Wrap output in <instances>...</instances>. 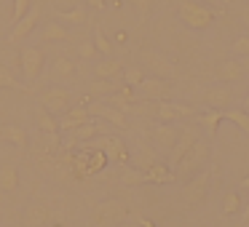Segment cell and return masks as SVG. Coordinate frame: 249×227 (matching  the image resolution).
Instances as JSON below:
<instances>
[{
    "mask_svg": "<svg viewBox=\"0 0 249 227\" xmlns=\"http://www.w3.org/2000/svg\"><path fill=\"white\" fill-rule=\"evenodd\" d=\"M179 19H182L185 27L196 30V32H204L214 24V11L198 0H179Z\"/></svg>",
    "mask_w": 249,
    "mask_h": 227,
    "instance_id": "1",
    "label": "cell"
},
{
    "mask_svg": "<svg viewBox=\"0 0 249 227\" xmlns=\"http://www.w3.org/2000/svg\"><path fill=\"white\" fill-rule=\"evenodd\" d=\"M209 158H212V147H209V142L198 139V142H196V145L188 150V155H185L182 161H179V166L174 168V177H177V179L196 177L198 171H204V168H206Z\"/></svg>",
    "mask_w": 249,
    "mask_h": 227,
    "instance_id": "2",
    "label": "cell"
},
{
    "mask_svg": "<svg viewBox=\"0 0 249 227\" xmlns=\"http://www.w3.org/2000/svg\"><path fill=\"white\" fill-rule=\"evenodd\" d=\"M126 219H129V209L121 200H102V203L94 206V214H91L94 227H118Z\"/></svg>",
    "mask_w": 249,
    "mask_h": 227,
    "instance_id": "3",
    "label": "cell"
},
{
    "mask_svg": "<svg viewBox=\"0 0 249 227\" xmlns=\"http://www.w3.org/2000/svg\"><path fill=\"white\" fill-rule=\"evenodd\" d=\"M153 118L158 123H177V120H185V118H196V107L163 99V102H153Z\"/></svg>",
    "mask_w": 249,
    "mask_h": 227,
    "instance_id": "4",
    "label": "cell"
},
{
    "mask_svg": "<svg viewBox=\"0 0 249 227\" xmlns=\"http://www.w3.org/2000/svg\"><path fill=\"white\" fill-rule=\"evenodd\" d=\"M209 187H212V174L206 171H198L196 177H190L182 187V198L188 206H201L206 198H209Z\"/></svg>",
    "mask_w": 249,
    "mask_h": 227,
    "instance_id": "5",
    "label": "cell"
},
{
    "mask_svg": "<svg viewBox=\"0 0 249 227\" xmlns=\"http://www.w3.org/2000/svg\"><path fill=\"white\" fill-rule=\"evenodd\" d=\"M40 104H43V110H49L51 115H62L72 107V94L67 91L65 86H51L40 94Z\"/></svg>",
    "mask_w": 249,
    "mask_h": 227,
    "instance_id": "6",
    "label": "cell"
},
{
    "mask_svg": "<svg viewBox=\"0 0 249 227\" xmlns=\"http://www.w3.org/2000/svg\"><path fill=\"white\" fill-rule=\"evenodd\" d=\"M19 65H22L24 81H38L43 67H46V54L38 46H27V49H22V54H19Z\"/></svg>",
    "mask_w": 249,
    "mask_h": 227,
    "instance_id": "7",
    "label": "cell"
},
{
    "mask_svg": "<svg viewBox=\"0 0 249 227\" xmlns=\"http://www.w3.org/2000/svg\"><path fill=\"white\" fill-rule=\"evenodd\" d=\"M198 139H201V136H198V129H196V126H185V129H179V139H177V145L169 150V163H166V166L174 171V168L179 166V161L188 155V150Z\"/></svg>",
    "mask_w": 249,
    "mask_h": 227,
    "instance_id": "8",
    "label": "cell"
},
{
    "mask_svg": "<svg viewBox=\"0 0 249 227\" xmlns=\"http://www.w3.org/2000/svg\"><path fill=\"white\" fill-rule=\"evenodd\" d=\"M94 150H102L107 155V161H115V163H126L129 161V147L121 136H94Z\"/></svg>",
    "mask_w": 249,
    "mask_h": 227,
    "instance_id": "9",
    "label": "cell"
},
{
    "mask_svg": "<svg viewBox=\"0 0 249 227\" xmlns=\"http://www.w3.org/2000/svg\"><path fill=\"white\" fill-rule=\"evenodd\" d=\"M137 91H140V97L145 99V102H163V99H169V94H172V83L166 81V78H145V81L137 86Z\"/></svg>",
    "mask_w": 249,
    "mask_h": 227,
    "instance_id": "10",
    "label": "cell"
},
{
    "mask_svg": "<svg viewBox=\"0 0 249 227\" xmlns=\"http://www.w3.org/2000/svg\"><path fill=\"white\" fill-rule=\"evenodd\" d=\"M204 104L209 110H228L233 104V88L228 83H214L204 91Z\"/></svg>",
    "mask_w": 249,
    "mask_h": 227,
    "instance_id": "11",
    "label": "cell"
},
{
    "mask_svg": "<svg viewBox=\"0 0 249 227\" xmlns=\"http://www.w3.org/2000/svg\"><path fill=\"white\" fill-rule=\"evenodd\" d=\"M214 72H217V81H220V83H228V86H233V83L244 81V75H247V67H244L241 59L231 56V59L217 62Z\"/></svg>",
    "mask_w": 249,
    "mask_h": 227,
    "instance_id": "12",
    "label": "cell"
},
{
    "mask_svg": "<svg viewBox=\"0 0 249 227\" xmlns=\"http://www.w3.org/2000/svg\"><path fill=\"white\" fill-rule=\"evenodd\" d=\"M89 115H91V118L105 120V123H113L115 129H126V126H129V120H126V113H121L118 107H113V104H107V102L89 104Z\"/></svg>",
    "mask_w": 249,
    "mask_h": 227,
    "instance_id": "13",
    "label": "cell"
},
{
    "mask_svg": "<svg viewBox=\"0 0 249 227\" xmlns=\"http://www.w3.org/2000/svg\"><path fill=\"white\" fill-rule=\"evenodd\" d=\"M40 22V3H35V6H30V11L24 14L22 19H19L17 24H14V30H11V35H8V40L11 43H19V40H24L30 32L35 30V24Z\"/></svg>",
    "mask_w": 249,
    "mask_h": 227,
    "instance_id": "14",
    "label": "cell"
},
{
    "mask_svg": "<svg viewBox=\"0 0 249 227\" xmlns=\"http://www.w3.org/2000/svg\"><path fill=\"white\" fill-rule=\"evenodd\" d=\"M177 139H179V129L174 123H158L156 129H153V142H156V147L163 152L172 150V147L177 145Z\"/></svg>",
    "mask_w": 249,
    "mask_h": 227,
    "instance_id": "15",
    "label": "cell"
},
{
    "mask_svg": "<svg viewBox=\"0 0 249 227\" xmlns=\"http://www.w3.org/2000/svg\"><path fill=\"white\" fill-rule=\"evenodd\" d=\"M86 120H91L89 107L75 104V107H70L67 113H62V118H59V131H72V129H78L81 123H86Z\"/></svg>",
    "mask_w": 249,
    "mask_h": 227,
    "instance_id": "16",
    "label": "cell"
},
{
    "mask_svg": "<svg viewBox=\"0 0 249 227\" xmlns=\"http://www.w3.org/2000/svg\"><path fill=\"white\" fill-rule=\"evenodd\" d=\"M124 75V65L113 56H105L102 62L94 65V78H102V81H118Z\"/></svg>",
    "mask_w": 249,
    "mask_h": 227,
    "instance_id": "17",
    "label": "cell"
},
{
    "mask_svg": "<svg viewBox=\"0 0 249 227\" xmlns=\"http://www.w3.org/2000/svg\"><path fill=\"white\" fill-rule=\"evenodd\" d=\"M145 174H147V184H174L177 182L174 171L166 166V163H153Z\"/></svg>",
    "mask_w": 249,
    "mask_h": 227,
    "instance_id": "18",
    "label": "cell"
},
{
    "mask_svg": "<svg viewBox=\"0 0 249 227\" xmlns=\"http://www.w3.org/2000/svg\"><path fill=\"white\" fill-rule=\"evenodd\" d=\"M75 75V62L67 59V56H56L51 62V70H49V78L51 81H67V78Z\"/></svg>",
    "mask_w": 249,
    "mask_h": 227,
    "instance_id": "19",
    "label": "cell"
},
{
    "mask_svg": "<svg viewBox=\"0 0 249 227\" xmlns=\"http://www.w3.org/2000/svg\"><path fill=\"white\" fill-rule=\"evenodd\" d=\"M67 38H70V30L62 22H46V27L40 30V40H46V43H51V40H67Z\"/></svg>",
    "mask_w": 249,
    "mask_h": 227,
    "instance_id": "20",
    "label": "cell"
},
{
    "mask_svg": "<svg viewBox=\"0 0 249 227\" xmlns=\"http://www.w3.org/2000/svg\"><path fill=\"white\" fill-rule=\"evenodd\" d=\"M70 134L75 136V142H86V139H94V136L105 134V126L97 123V120H86V123H81L78 129H72Z\"/></svg>",
    "mask_w": 249,
    "mask_h": 227,
    "instance_id": "21",
    "label": "cell"
},
{
    "mask_svg": "<svg viewBox=\"0 0 249 227\" xmlns=\"http://www.w3.org/2000/svg\"><path fill=\"white\" fill-rule=\"evenodd\" d=\"M145 62H147V67H150V70L156 72V78H172V75H174L172 65H169V62L163 59V56L153 54V51H147V54H145Z\"/></svg>",
    "mask_w": 249,
    "mask_h": 227,
    "instance_id": "22",
    "label": "cell"
},
{
    "mask_svg": "<svg viewBox=\"0 0 249 227\" xmlns=\"http://www.w3.org/2000/svg\"><path fill=\"white\" fill-rule=\"evenodd\" d=\"M244 211V198L236 193V190H228L225 195H222V214L225 216H236Z\"/></svg>",
    "mask_w": 249,
    "mask_h": 227,
    "instance_id": "23",
    "label": "cell"
},
{
    "mask_svg": "<svg viewBox=\"0 0 249 227\" xmlns=\"http://www.w3.org/2000/svg\"><path fill=\"white\" fill-rule=\"evenodd\" d=\"M19 187V171L14 166H3L0 168V190L3 193H11Z\"/></svg>",
    "mask_w": 249,
    "mask_h": 227,
    "instance_id": "24",
    "label": "cell"
},
{
    "mask_svg": "<svg viewBox=\"0 0 249 227\" xmlns=\"http://www.w3.org/2000/svg\"><path fill=\"white\" fill-rule=\"evenodd\" d=\"M118 91V86H115V81H102V78H94L91 83H89V94L91 97H110V94Z\"/></svg>",
    "mask_w": 249,
    "mask_h": 227,
    "instance_id": "25",
    "label": "cell"
},
{
    "mask_svg": "<svg viewBox=\"0 0 249 227\" xmlns=\"http://www.w3.org/2000/svg\"><path fill=\"white\" fill-rule=\"evenodd\" d=\"M220 113H222V120H233L238 129L249 134V113H247V110H233V107H228V110H220Z\"/></svg>",
    "mask_w": 249,
    "mask_h": 227,
    "instance_id": "26",
    "label": "cell"
},
{
    "mask_svg": "<svg viewBox=\"0 0 249 227\" xmlns=\"http://www.w3.org/2000/svg\"><path fill=\"white\" fill-rule=\"evenodd\" d=\"M0 139L14 142L17 147L27 145V134H24V129H19V126H3V129H0Z\"/></svg>",
    "mask_w": 249,
    "mask_h": 227,
    "instance_id": "27",
    "label": "cell"
},
{
    "mask_svg": "<svg viewBox=\"0 0 249 227\" xmlns=\"http://www.w3.org/2000/svg\"><path fill=\"white\" fill-rule=\"evenodd\" d=\"M38 126H40V129H43L49 136H56V134H59V118H56V115H51L49 110H40V113H38Z\"/></svg>",
    "mask_w": 249,
    "mask_h": 227,
    "instance_id": "28",
    "label": "cell"
},
{
    "mask_svg": "<svg viewBox=\"0 0 249 227\" xmlns=\"http://www.w3.org/2000/svg\"><path fill=\"white\" fill-rule=\"evenodd\" d=\"M196 120H198V123L206 129V134L214 136V134H217V126H220V120H222V113H220V110H212V113L196 115Z\"/></svg>",
    "mask_w": 249,
    "mask_h": 227,
    "instance_id": "29",
    "label": "cell"
},
{
    "mask_svg": "<svg viewBox=\"0 0 249 227\" xmlns=\"http://www.w3.org/2000/svg\"><path fill=\"white\" fill-rule=\"evenodd\" d=\"M121 184H126V187H140V184H147V174L142 171V168H126V171L121 174Z\"/></svg>",
    "mask_w": 249,
    "mask_h": 227,
    "instance_id": "30",
    "label": "cell"
},
{
    "mask_svg": "<svg viewBox=\"0 0 249 227\" xmlns=\"http://www.w3.org/2000/svg\"><path fill=\"white\" fill-rule=\"evenodd\" d=\"M56 14V22L62 24H83L86 22V11L83 8H72V11H54Z\"/></svg>",
    "mask_w": 249,
    "mask_h": 227,
    "instance_id": "31",
    "label": "cell"
},
{
    "mask_svg": "<svg viewBox=\"0 0 249 227\" xmlns=\"http://www.w3.org/2000/svg\"><path fill=\"white\" fill-rule=\"evenodd\" d=\"M153 163H158V161H156V152H153L147 145H142L140 152H137V166H134V168H142V171H147Z\"/></svg>",
    "mask_w": 249,
    "mask_h": 227,
    "instance_id": "32",
    "label": "cell"
},
{
    "mask_svg": "<svg viewBox=\"0 0 249 227\" xmlns=\"http://www.w3.org/2000/svg\"><path fill=\"white\" fill-rule=\"evenodd\" d=\"M46 219H49V211H46V206H30V209H27V225H30V227L43 225Z\"/></svg>",
    "mask_w": 249,
    "mask_h": 227,
    "instance_id": "33",
    "label": "cell"
},
{
    "mask_svg": "<svg viewBox=\"0 0 249 227\" xmlns=\"http://www.w3.org/2000/svg\"><path fill=\"white\" fill-rule=\"evenodd\" d=\"M121 78H124V83H126V86L137 88L142 81H145V72H142L140 67H124V75H121Z\"/></svg>",
    "mask_w": 249,
    "mask_h": 227,
    "instance_id": "34",
    "label": "cell"
},
{
    "mask_svg": "<svg viewBox=\"0 0 249 227\" xmlns=\"http://www.w3.org/2000/svg\"><path fill=\"white\" fill-rule=\"evenodd\" d=\"M94 46H97V54H102V56H113V43H110L107 38H105V32L102 30H94Z\"/></svg>",
    "mask_w": 249,
    "mask_h": 227,
    "instance_id": "35",
    "label": "cell"
},
{
    "mask_svg": "<svg viewBox=\"0 0 249 227\" xmlns=\"http://www.w3.org/2000/svg\"><path fill=\"white\" fill-rule=\"evenodd\" d=\"M231 51H233V56H238V59H249V35H238V38L231 43Z\"/></svg>",
    "mask_w": 249,
    "mask_h": 227,
    "instance_id": "36",
    "label": "cell"
},
{
    "mask_svg": "<svg viewBox=\"0 0 249 227\" xmlns=\"http://www.w3.org/2000/svg\"><path fill=\"white\" fill-rule=\"evenodd\" d=\"M0 88H22V83L14 78V72L6 65H0Z\"/></svg>",
    "mask_w": 249,
    "mask_h": 227,
    "instance_id": "37",
    "label": "cell"
},
{
    "mask_svg": "<svg viewBox=\"0 0 249 227\" xmlns=\"http://www.w3.org/2000/svg\"><path fill=\"white\" fill-rule=\"evenodd\" d=\"M131 8H134L137 14H140V19H147L153 11V0H129Z\"/></svg>",
    "mask_w": 249,
    "mask_h": 227,
    "instance_id": "38",
    "label": "cell"
},
{
    "mask_svg": "<svg viewBox=\"0 0 249 227\" xmlns=\"http://www.w3.org/2000/svg\"><path fill=\"white\" fill-rule=\"evenodd\" d=\"M30 6H33L30 0H14V24H17L19 19H22L24 14L30 11Z\"/></svg>",
    "mask_w": 249,
    "mask_h": 227,
    "instance_id": "39",
    "label": "cell"
},
{
    "mask_svg": "<svg viewBox=\"0 0 249 227\" xmlns=\"http://www.w3.org/2000/svg\"><path fill=\"white\" fill-rule=\"evenodd\" d=\"M78 54H81L83 59H94V56H97V46H94V40H86V43L78 46Z\"/></svg>",
    "mask_w": 249,
    "mask_h": 227,
    "instance_id": "40",
    "label": "cell"
},
{
    "mask_svg": "<svg viewBox=\"0 0 249 227\" xmlns=\"http://www.w3.org/2000/svg\"><path fill=\"white\" fill-rule=\"evenodd\" d=\"M86 3L94 8V11H102V8H105V0H86Z\"/></svg>",
    "mask_w": 249,
    "mask_h": 227,
    "instance_id": "41",
    "label": "cell"
},
{
    "mask_svg": "<svg viewBox=\"0 0 249 227\" xmlns=\"http://www.w3.org/2000/svg\"><path fill=\"white\" fill-rule=\"evenodd\" d=\"M241 22H244V24H247V27H249V3H247V6L241 8Z\"/></svg>",
    "mask_w": 249,
    "mask_h": 227,
    "instance_id": "42",
    "label": "cell"
},
{
    "mask_svg": "<svg viewBox=\"0 0 249 227\" xmlns=\"http://www.w3.org/2000/svg\"><path fill=\"white\" fill-rule=\"evenodd\" d=\"M137 222H140V225H142V227H156V225H153V222H150V219H147V216H140V219H137Z\"/></svg>",
    "mask_w": 249,
    "mask_h": 227,
    "instance_id": "43",
    "label": "cell"
},
{
    "mask_svg": "<svg viewBox=\"0 0 249 227\" xmlns=\"http://www.w3.org/2000/svg\"><path fill=\"white\" fill-rule=\"evenodd\" d=\"M126 38H129V35H126L124 30H121V32H115V40H118V43H126Z\"/></svg>",
    "mask_w": 249,
    "mask_h": 227,
    "instance_id": "44",
    "label": "cell"
},
{
    "mask_svg": "<svg viewBox=\"0 0 249 227\" xmlns=\"http://www.w3.org/2000/svg\"><path fill=\"white\" fill-rule=\"evenodd\" d=\"M244 102H247V110H249V91H247V99H244Z\"/></svg>",
    "mask_w": 249,
    "mask_h": 227,
    "instance_id": "45",
    "label": "cell"
}]
</instances>
